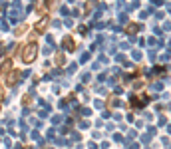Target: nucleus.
Segmentation results:
<instances>
[{
    "label": "nucleus",
    "mask_w": 171,
    "mask_h": 149,
    "mask_svg": "<svg viewBox=\"0 0 171 149\" xmlns=\"http://www.w3.org/2000/svg\"><path fill=\"white\" fill-rule=\"evenodd\" d=\"M26 30H28V26H26V24H22V26H20V28H16V36H20V34H24V32H26Z\"/></svg>",
    "instance_id": "7"
},
{
    "label": "nucleus",
    "mask_w": 171,
    "mask_h": 149,
    "mask_svg": "<svg viewBox=\"0 0 171 149\" xmlns=\"http://www.w3.org/2000/svg\"><path fill=\"white\" fill-rule=\"evenodd\" d=\"M10 72H12V60H10V58H8V60H6V62H4V64H2V68H0V76H2V80H4V78H6V76H8V74H10Z\"/></svg>",
    "instance_id": "3"
},
{
    "label": "nucleus",
    "mask_w": 171,
    "mask_h": 149,
    "mask_svg": "<svg viewBox=\"0 0 171 149\" xmlns=\"http://www.w3.org/2000/svg\"><path fill=\"white\" fill-rule=\"evenodd\" d=\"M46 4H48V8H56L58 6V0H46Z\"/></svg>",
    "instance_id": "9"
},
{
    "label": "nucleus",
    "mask_w": 171,
    "mask_h": 149,
    "mask_svg": "<svg viewBox=\"0 0 171 149\" xmlns=\"http://www.w3.org/2000/svg\"><path fill=\"white\" fill-rule=\"evenodd\" d=\"M56 64L58 66H64V54H56Z\"/></svg>",
    "instance_id": "6"
},
{
    "label": "nucleus",
    "mask_w": 171,
    "mask_h": 149,
    "mask_svg": "<svg viewBox=\"0 0 171 149\" xmlns=\"http://www.w3.org/2000/svg\"><path fill=\"white\" fill-rule=\"evenodd\" d=\"M48 22H50V18H48V16H42V18H40V22L36 24V32H38V34L46 32V26H48Z\"/></svg>",
    "instance_id": "4"
},
{
    "label": "nucleus",
    "mask_w": 171,
    "mask_h": 149,
    "mask_svg": "<svg viewBox=\"0 0 171 149\" xmlns=\"http://www.w3.org/2000/svg\"><path fill=\"white\" fill-rule=\"evenodd\" d=\"M64 48L68 50V52H74V50H76V46H74V40H72V38H64Z\"/></svg>",
    "instance_id": "5"
},
{
    "label": "nucleus",
    "mask_w": 171,
    "mask_h": 149,
    "mask_svg": "<svg viewBox=\"0 0 171 149\" xmlns=\"http://www.w3.org/2000/svg\"><path fill=\"white\" fill-rule=\"evenodd\" d=\"M18 80H20V72H10V74H8L6 76V78H4V84H6V86H16V82H18Z\"/></svg>",
    "instance_id": "2"
},
{
    "label": "nucleus",
    "mask_w": 171,
    "mask_h": 149,
    "mask_svg": "<svg viewBox=\"0 0 171 149\" xmlns=\"http://www.w3.org/2000/svg\"><path fill=\"white\" fill-rule=\"evenodd\" d=\"M95 2H98V0H87V4H86V10H91V8L95 6Z\"/></svg>",
    "instance_id": "8"
},
{
    "label": "nucleus",
    "mask_w": 171,
    "mask_h": 149,
    "mask_svg": "<svg viewBox=\"0 0 171 149\" xmlns=\"http://www.w3.org/2000/svg\"><path fill=\"white\" fill-rule=\"evenodd\" d=\"M36 52H38V46H36V44H26V46H24V50H22V60L26 64H30L32 60H34Z\"/></svg>",
    "instance_id": "1"
},
{
    "label": "nucleus",
    "mask_w": 171,
    "mask_h": 149,
    "mask_svg": "<svg viewBox=\"0 0 171 149\" xmlns=\"http://www.w3.org/2000/svg\"><path fill=\"white\" fill-rule=\"evenodd\" d=\"M30 101H32V96H30V93H26V96H24V100H22V104H24V105H28Z\"/></svg>",
    "instance_id": "10"
}]
</instances>
